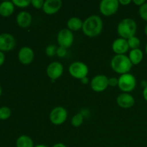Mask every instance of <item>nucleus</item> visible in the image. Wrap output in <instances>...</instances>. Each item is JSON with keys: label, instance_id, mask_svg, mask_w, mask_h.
Returning <instances> with one entry per match:
<instances>
[{"label": "nucleus", "instance_id": "nucleus-4", "mask_svg": "<svg viewBox=\"0 0 147 147\" xmlns=\"http://www.w3.org/2000/svg\"><path fill=\"white\" fill-rule=\"evenodd\" d=\"M136 86V80L130 73L121 75L119 78V88L123 92H131Z\"/></svg>", "mask_w": 147, "mask_h": 147}, {"label": "nucleus", "instance_id": "nucleus-31", "mask_svg": "<svg viewBox=\"0 0 147 147\" xmlns=\"http://www.w3.org/2000/svg\"><path fill=\"white\" fill-rule=\"evenodd\" d=\"M133 2L137 6H142L144 3H146V1L145 0H134Z\"/></svg>", "mask_w": 147, "mask_h": 147}, {"label": "nucleus", "instance_id": "nucleus-19", "mask_svg": "<svg viewBox=\"0 0 147 147\" xmlns=\"http://www.w3.org/2000/svg\"><path fill=\"white\" fill-rule=\"evenodd\" d=\"M83 22L80 18L76 17H71L68 20L67 25L70 31H78L83 28Z\"/></svg>", "mask_w": 147, "mask_h": 147}, {"label": "nucleus", "instance_id": "nucleus-17", "mask_svg": "<svg viewBox=\"0 0 147 147\" xmlns=\"http://www.w3.org/2000/svg\"><path fill=\"white\" fill-rule=\"evenodd\" d=\"M14 11V4L12 1H4L0 4V14L2 17H9L13 14Z\"/></svg>", "mask_w": 147, "mask_h": 147}, {"label": "nucleus", "instance_id": "nucleus-39", "mask_svg": "<svg viewBox=\"0 0 147 147\" xmlns=\"http://www.w3.org/2000/svg\"><path fill=\"white\" fill-rule=\"evenodd\" d=\"M145 50H146V55H147V44H146V48H145Z\"/></svg>", "mask_w": 147, "mask_h": 147}, {"label": "nucleus", "instance_id": "nucleus-32", "mask_svg": "<svg viewBox=\"0 0 147 147\" xmlns=\"http://www.w3.org/2000/svg\"><path fill=\"white\" fill-rule=\"evenodd\" d=\"M119 4H122V5H128L131 2V0H119Z\"/></svg>", "mask_w": 147, "mask_h": 147}, {"label": "nucleus", "instance_id": "nucleus-10", "mask_svg": "<svg viewBox=\"0 0 147 147\" xmlns=\"http://www.w3.org/2000/svg\"><path fill=\"white\" fill-rule=\"evenodd\" d=\"M91 88L96 92H102L109 86V78L104 75H98L92 79Z\"/></svg>", "mask_w": 147, "mask_h": 147}, {"label": "nucleus", "instance_id": "nucleus-13", "mask_svg": "<svg viewBox=\"0 0 147 147\" xmlns=\"http://www.w3.org/2000/svg\"><path fill=\"white\" fill-rule=\"evenodd\" d=\"M63 2L61 0H46L43 5L42 9L47 14H53L57 13L61 8Z\"/></svg>", "mask_w": 147, "mask_h": 147}, {"label": "nucleus", "instance_id": "nucleus-21", "mask_svg": "<svg viewBox=\"0 0 147 147\" xmlns=\"http://www.w3.org/2000/svg\"><path fill=\"white\" fill-rule=\"evenodd\" d=\"M11 109L7 106H2L0 108V119L7 120L11 116Z\"/></svg>", "mask_w": 147, "mask_h": 147}, {"label": "nucleus", "instance_id": "nucleus-23", "mask_svg": "<svg viewBox=\"0 0 147 147\" xmlns=\"http://www.w3.org/2000/svg\"><path fill=\"white\" fill-rule=\"evenodd\" d=\"M127 41L129 46V48H131L132 50L138 49L139 46H140V40H139L137 37H136V36L131 37V38H129Z\"/></svg>", "mask_w": 147, "mask_h": 147}, {"label": "nucleus", "instance_id": "nucleus-20", "mask_svg": "<svg viewBox=\"0 0 147 147\" xmlns=\"http://www.w3.org/2000/svg\"><path fill=\"white\" fill-rule=\"evenodd\" d=\"M16 146L17 147H34V142L32 139L28 136L22 135L16 142Z\"/></svg>", "mask_w": 147, "mask_h": 147}, {"label": "nucleus", "instance_id": "nucleus-35", "mask_svg": "<svg viewBox=\"0 0 147 147\" xmlns=\"http://www.w3.org/2000/svg\"><path fill=\"white\" fill-rule=\"evenodd\" d=\"M81 80H81L82 83H87L88 82V79L87 77L83 78H82Z\"/></svg>", "mask_w": 147, "mask_h": 147}, {"label": "nucleus", "instance_id": "nucleus-7", "mask_svg": "<svg viewBox=\"0 0 147 147\" xmlns=\"http://www.w3.org/2000/svg\"><path fill=\"white\" fill-rule=\"evenodd\" d=\"M67 111L61 106L54 108L50 113V121L55 125H60L63 123L67 119Z\"/></svg>", "mask_w": 147, "mask_h": 147}, {"label": "nucleus", "instance_id": "nucleus-8", "mask_svg": "<svg viewBox=\"0 0 147 147\" xmlns=\"http://www.w3.org/2000/svg\"><path fill=\"white\" fill-rule=\"evenodd\" d=\"M57 42L60 47L68 48L74 42V36L69 29H63L57 34Z\"/></svg>", "mask_w": 147, "mask_h": 147}, {"label": "nucleus", "instance_id": "nucleus-30", "mask_svg": "<svg viewBox=\"0 0 147 147\" xmlns=\"http://www.w3.org/2000/svg\"><path fill=\"white\" fill-rule=\"evenodd\" d=\"M4 61H5V55L3 52L0 51V66L4 64Z\"/></svg>", "mask_w": 147, "mask_h": 147}, {"label": "nucleus", "instance_id": "nucleus-34", "mask_svg": "<svg viewBox=\"0 0 147 147\" xmlns=\"http://www.w3.org/2000/svg\"><path fill=\"white\" fill-rule=\"evenodd\" d=\"M53 147H67V146H66L65 144H63L58 143V144H55Z\"/></svg>", "mask_w": 147, "mask_h": 147}, {"label": "nucleus", "instance_id": "nucleus-28", "mask_svg": "<svg viewBox=\"0 0 147 147\" xmlns=\"http://www.w3.org/2000/svg\"><path fill=\"white\" fill-rule=\"evenodd\" d=\"M66 54H67V50H66V48L63 47H57V55L59 57H64L66 55Z\"/></svg>", "mask_w": 147, "mask_h": 147}, {"label": "nucleus", "instance_id": "nucleus-5", "mask_svg": "<svg viewBox=\"0 0 147 147\" xmlns=\"http://www.w3.org/2000/svg\"><path fill=\"white\" fill-rule=\"evenodd\" d=\"M69 73L75 78L81 80L82 78L87 76L88 73V67L83 62L76 61L70 65Z\"/></svg>", "mask_w": 147, "mask_h": 147}, {"label": "nucleus", "instance_id": "nucleus-33", "mask_svg": "<svg viewBox=\"0 0 147 147\" xmlns=\"http://www.w3.org/2000/svg\"><path fill=\"white\" fill-rule=\"evenodd\" d=\"M143 96H144V98L147 101V86L144 88Z\"/></svg>", "mask_w": 147, "mask_h": 147}, {"label": "nucleus", "instance_id": "nucleus-3", "mask_svg": "<svg viewBox=\"0 0 147 147\" xmlns=\"http://www.w3.org/2000/svg\"><path fill=\"white\" fill-rule=\"evenodd\" d=\"M137 30V24L136 22L131 18L123 19L119 22L117 27V32L121 38L129 40L135 36Z\"/></svg>", "mask_w": 147, "mask_h": 147}, {"label": "nucleus", "instance_id": "nucleus-16", "mask_svg": "<svg viewBox=\"0 0 147 147\" xmlns=\"http://www.w3.org/2000/svg\"><path fill=\"white\" fill-rule=\"evenodd\" d=\"M17 23L21 27L25 28L30 26L32 23V16L27 11H21L17 16Z\"/></svg>", "mask_w": 147, "mask_h": 147}, {"label": "nucleus", "instance_id": "nucleus-2", "mask_svg": "<svg viewBox=\"0 0 147 147\" xmlns=\"http://www.w3.org/2000/svg\"><path fill=\"white\" fill-rule=\"evenodd\" d=\"M111 65L116 73L123 75L129 73L133 64L129 57L125 55H116L112 58Z\"/></svg>", "mask_w": 147, "mask_h": 147}, {"label": "nucleus", "instance_id": "nucleus-38", "mask_svg": "<svg viewBox=\"0 0 147 147\" xmlns=\"http://www.w3.org/2000/svg\"><path fill=\"white\" fill-rule=\"evenodd\" d=\"M1 93H2V90H1V86H0V97H1Z\"/></svg>", "mask_w": 147, "mask_h": 147}, {"label": "nucleus", "instance_id": "nucleus-18", "mask_svg": "<svg viewBox=\"0 0 147 147\" xmlns=\"http://www.w3.org/2000/svg\"><path fill=\"white\" fill-rule=\"evenodd\" d=\"M129 59L133 65H138L142 61L144 57L143 52L139 48L131 50L129 53Z\"/></svg>", "mask_w": 147, "mask_h": 147}, {"label": "nucleus", "instance_id": "nucleus-24", "mask_svg": "<svg viewBox=\"0 0 147 147\" xmlns=\"http://www.w3.org/2000/svg\"><path fill=\"white\" fill-rule=\"evenodd\" d=\"M57 47L55 45H49L45 50V53L49 57H53L55 55L57 54Z\"/></svg>", "mask_w": 147, "mask_h": 147}, {"label": "nucleus", "instance_id": "nucleus-15", "mask_svg": "<svg viewBox=\"0 0 147 147\" xmlns=\"http://www.w3.org/2000/svg\"><path fill=\"white\" fill-rule=\"evenodd\" d=\"M118 105L123 109H129L134 105L135 100L129 93H123L119 95L116 99Z\"/></svg>", "mask_w": 147, "mask_h": 147}, {"label": "nucleus", "instance_id": "nucleus-29", "mask_svg": "<svg viewBox=\"0 0 147 147\" xmlns=\"http://www.w3.org/2000/svg\"><path fill=\"white\" fill-rule=\"evenodd\" d=\"M109 86L111 87H115V86H119V79L116 78H109Z\"/></svg>", "mask_w": 147, "mask_h": 147}, {"label": "nucleus", "instance_id": "nucleus-9", "mask_svg": "<svg viewBox=\"0 0 147 147\" xmlns=\"http://www.w3.org/2000/svg\"><path fill=\"white\" fill-rule=\"evenodd\" d=\"M15 43L14 36L9 33H2L0 34V51H10L14 47Z\"/></svg>", "mask_w": 147, "mask_h": 147}, {"label": "nucleus", "instance_id": "nucleus-14", "mask_svg": "<svg viewBox=\"0 0 147 147\" xmlns=\"http://www.w3.org/2000/svg\"><path fill=\"white\" fill-rule=\"evenodd\" d=\"M112 49L117 55H124L129 49L127 40L123 38L116 39L112 44Z\"/></svg>", "mask_w": 147, "mask_h": 147}, {"label": "nucleus", "instance_id": "nucleus-27", "mask_svg": "<svg viewBox=\"0 0 147 147\" xmlns=\"http://www.w3.org/2000/svg\"><path fill=\"white\" fill-rule=\"evenodd\" d=\"M45 1L43 0H32L31 4L34 8L41 9L43 7Z\"/></svg>", "mask_w": 147, "mask_h": 147}, {"label": "nucleus", "instance_id": "nucleus-6", "mask_svg": "<svg viewBox=\"0 0 147 147\" xmlns=\"http://www.w3.org/2000/svg\"><path fill=\"white\" fill-rule=\"evenodd\" d=\"M119 1L118 0H103L100 1L99 9L101 14L105 16H111L118 11Z\"/></svg>", "mask_w": 147, "mask_h": 147}, {"label": "nucleus", "instance_id": "nucleus-36", "mask_svg": "<svg viewBox=\"0 0 147 147\" xmlns=\"http://www.w3.org/2000/svg\"><path fill=\"white\" fill-rule=\"evenodd\" d=\"M34 147H47V146H45V145L40 144V145H37V146H34Z\"/></svg>", "mask_w": 147, "mask_h": 147}, {"label": "nucleus", "instance_id": "nucleus-12", "mask_svg": "<svg viewBox=\"0 0 147 147\" xmlns=\"http://www.w3.org/2000/svg\"><path fill=\"white\" fill-rule=\"evenodd\" d=\"M34 57V51L29 47L21 48L18 53L19 60L23 65H29L33 61Z\"/></svg>", "mask_w": 147, "mask_h": 147}, {"label": "nucleus", "instance_id": "nucleus-1", "mask_svg": "<svg viewBox=\"0 0 147 147\" xmlns=\"http://www.w3.org/2000/svg\"><path fill=\"white\" fill-rule=\"evenodd\" d=\"M103 26V21L99 16L91 15L83 22L82 30L86 36L94 37L101 33Z\"/></svg>", "mask_w": 147, "mask_h": 147}, {"label": "nucleus", "instance_id": "nucleus-26", "mask_svg": "<svg viewBox=\"0 0 147 147\" xmlns=\"http://www.w3.org/2000/svg\"><path fill=\"white\" fill-rule=\"evenodd\" d=\"M139 14L141 17L145 21H147V2L144 3L139 8Z\"/></svg>", "mask_w": 147, "mask_h": 147}, {"label": "nucleus", "instance_id": "nucleus-37", "mask_svg": "<svg viewBox=\"0 0 147 147\" xmlns=\"http://www.w3.org/2000/svg\"><path fill=\"white\" fill-rule=\"evenodd\" d=\"M144 32H145V34H146V35L147 36V24H146V25L145 26V28H144Z\"/></svg>", "mask_w": 147, "mask_h": 147}, {"label": "nucleus", "instance_id": "nucleus-11", "mask_svg": "<svg viewBox=\"0 0 147 147\" xmlns=\"http://www.w3.org/2000/svg\"><path fill=\"white\" fill-rule=\"evenodd\" d=\"M63 73V66L60 63L57 61L53 62L47 68V74L53 80L59 78Z\"/></svg>", "mask_w": 147, "mask_h": 147}, {"label": "nucleus", "instance_id": "nucleus-25", "mask_svg": "<svg viewBox=\"0 0 147 147\" xmlns=\"http://www.w3.org/2000/svg\"><path fill=\"white\" fill-rule=\"evenodd\" d=\"M11 1L14 4V6L21 7V8L27 7V6H29L31 4V1H30V0H13Z\"/></svg>", "mask_w": 147, "mask_h": 147}, {"label": "nucleus", "instance_id": "nucleus-22", "mask_svg": "<svg viewBox=\"0 0 147 147\" xmlns=\"http://www.w3.org/2000/svg\"><path fill=\"white\" fill-rule=\"evenodd\" d=\"M83 122V116L81 113H77L75 115L71 120L72 126L74 127H79L82 125Z\"/></svg>", "mask_w": 147, "mask_h": 147}]
</instances>
